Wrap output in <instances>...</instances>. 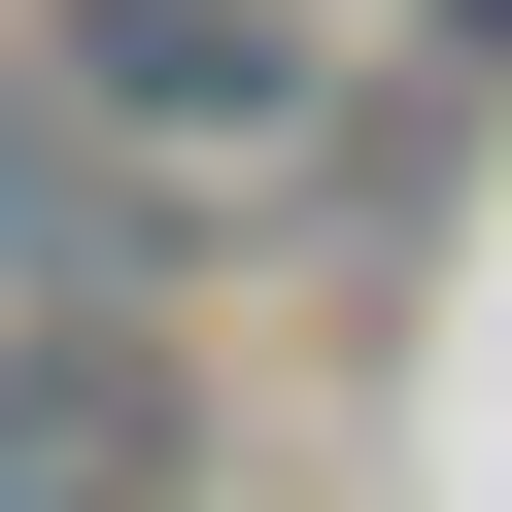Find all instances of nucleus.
Returning a JSON list of instances; mask_svg holds the SVG:
<instances>
[{
	"mask_svg": "<svg viewBox=\"0 0 512 512\" xmlns=\"http://www.w3.org/2000/svg\"><path fill=\"white\" fill-rule=\"evenodd\" d=\"M35 103H69L103 171H171V205H342V171H410L376 69H342V0H35Z\"/></svg>",
	"mask_w": 512,
	"mask_h": 512,
	"instance_id": "f257e3e1",
	"label": "nucleus"
}]
</instances>
